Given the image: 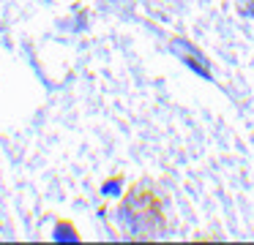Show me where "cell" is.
<instances>
[{
  "mask_svg": "<svg viewBox=\"0 0 254 245\" xmlns=\"http://www.w3.org/2000/svg\"><path fill=\"white\" fill-rule=\"evenodd\" d=\"M121 226L128 229L131 237H159L164 232V199L150 180H142L128 188L121 204Z\"/></svg>",
  "mask_w": 254,
  "mask_h": 245,
  "instance_id": "1",
  "label": "cell"
}]
</instances>
